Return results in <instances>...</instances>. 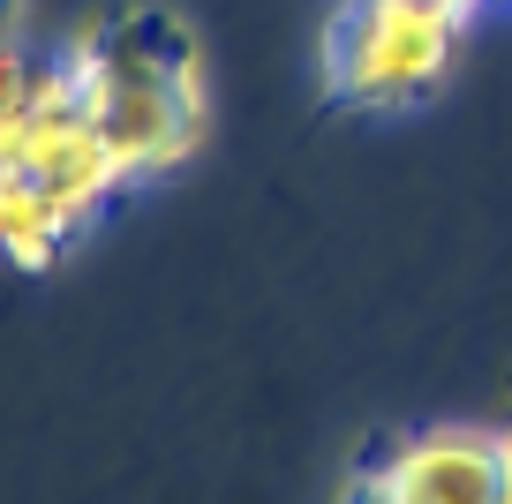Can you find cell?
Returning a JSON list of instances; mask_svg holds the SVG:
<instances>
[{
  "label": "cell",
  "instance_id": "cell-3",
  "mask_svg": "<svg viewBox=\"0 0 512 504\" xmlns=\"http://www.w3.org/2000/svg\"><path fill=\"white\" fill-rule=\"evenodd\" d=\"M339 504H512V414L392 429L354 459Z\"/></svg>",
  "mask_w": 512,
  "mask_h": 504
},
{
  "label": "cell",
  "instance_id": "cell-6",
  "mask_svg": "<svg viewBox=\"0 0 512 504\" xmlns=\"http://www.w3.org/2000/svg\"><path fill=\"white\" fill-rule=\"evenodd\" d=\"M16 16H23V0H0V46L16 38Z\"/></svg>",
  "mask_w": 512,
  "mask_h": 504
},
{
  "label": "cell",
  "instance_id": "cell-5",
  "mask_svg": "<svg viewBox=\"0 0 512 504\" xmlns=\"http://www.w3.org/2000/svg\"><path fill=\"white\" fill-rule=\"evenodd\" d=\"M38 91H46V83H38ZM31 113H38V98H31V106H0V181L23 174V151H31Z\"/></svg>",
  "mask_w": 512,
  "mask_h": 504
},
{
  "label": "cell",
  "instance_id": "cell-1",
  "mask_svg": "<svg viewBox=\"0 0 512 504\" xmlns=\"http://www.w3.org/2000/svg\"><path fill=\"white\" fill-rule=\"evenodd\" d=\"M61 61L128 181L174 174L204 143V121H211L204 46L174 8H128L113 23H91L61 46Z\"/></svg>",
  "mask_w": 512,
  "mask_h": 504
},
{
  "label": "cell",
  "instance_id": "cell-7",
  "mask_svg": "<svg viewBox=\"0 0 512 504\" xmlns=\"http://www.w3.org/2000/svg\"><path fill=\"white\" fill-rule=\"evenodd\" d=\"M505 8H512V0H505Z\"/></svg>",
  "mask_w": 512,
  "mask_h": 504
},
{
  "label": "cell",
  "instance_id": "cell-2",
  "mask_svg": "<svg viewBox=\"0 0 512 504\" xmlns=\"http://www.w3.org/2000/svg\"><path fill=\"white\" fill-rule=\"evenodd\" d=\"M482 8L490 0H339L317 46L324 98L362 113L437 98Z\"/></svg>",
  "mask_w": 512,
  "mask_h": 504
},
{
  "label": "cell",
  "instance_id": "cell-4",
  "mask_svg": "<svg viewBox=\"0 0 512 504\" xmlns=\"http://www.w3.org/2000/svg\"><path fill=\"white\" fill-rule=\"evenodd\" d=\"M83 226H91V219L68 211L46 181H31V174L0 181V264L46 271V264H61V256H68V241H76Z\"/></svg>",
  "mask_w": 512,
  "mask_h": 504
}]
</instances>
